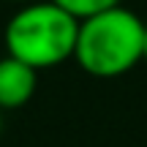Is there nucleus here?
<instances>
[{"label":"nucleus","instance_id":"0eeeda50","mask_svg":"<svg viewBox=\"0 0 147 147\" xmlns=\"http://www.w3.org/2000/svg\"><path fill=\"white\" fill-rule=\"evenodd\" d=\"M0 134H3V117H0Z\"/></svg>","mask_w":147,"mask_h":147},{"label":"nucleus","instance_id":"39448f33","mask_svg":"<svg viewBox=\"0 0 147 147\" xmlns=\"http://www.w3.org/2000/svg\"><path fill=\"white\" fill-rule=\"evenodd\" d=\"M144 60H147V25H144Z\"/></svg>","mask_w":147,"mask_h":147},{"label":"nucleus","instance_id":"f03ea898","mask_svg":"<svg viewBox=\"0 0 147 147\" xmlns=\"http://www.w3.org/2000/svg\"><path fill=\"white\" fill-rule=\"evenodd\" d=\"M76 36H79V19H74L68 11L47 0V3L22 5L8 19L3 41L11 57L41 71L74 57Z\"/></svg>","mask_w":147,"mask_h":147},{"label":"nucleus","instance_id":"7ed1b4c3","mask_svg":"<svg viewBox=\"0 0 147 147\" xmlns=\"http://www.w3.org/2000/svg\"><path fill=\"white\" fill-rule=\"evenodd\" d=\"M38 71L16 57H0V109H19L33 98Z\"/></svg>","mask_w":147,"mask_h":147},{"label":"nucleus","instance_id":"20e7f679","mask_svg":"<svg viewBox=\"0 0 147 147\" xmlns=\"http://www.w3.org/2000/svg\"><path fill=\"white\" fill-rule=\"evenodd\" d=\"M55 5H60L63 11H68L74 19H90V16L101 14V11H109L115 5H120V0H52Z\"/></svg>","mask_w":147,"mask_h":147},{"label":"nucleus","instance_id":"f257e3e1","mask_svg":"<svg viewBox=\"0 0 147 147\" xmlns=\"http://www.w3.org/2000/svg\"><path fill=\"white\" fill-rule=\"evenodd\" d=\"M74 57L90 76H123L144 60V22L123 5L82 19Z\"/></svg>","mask_w":147,"mask_h":147},{"label":"nucleus","instance_id":"423d86ee","mask_svg":"<svg viewBox=\"0 0 147 147\" xmlns=\"http://www.w3.org/2000/svg\"><path fill=\"white\" fill-rule=\"evenodd\" d=\"M8 3H33V0H8Z\"/></svg>","mask_w":147,"mask_h":147}]
</instances>
